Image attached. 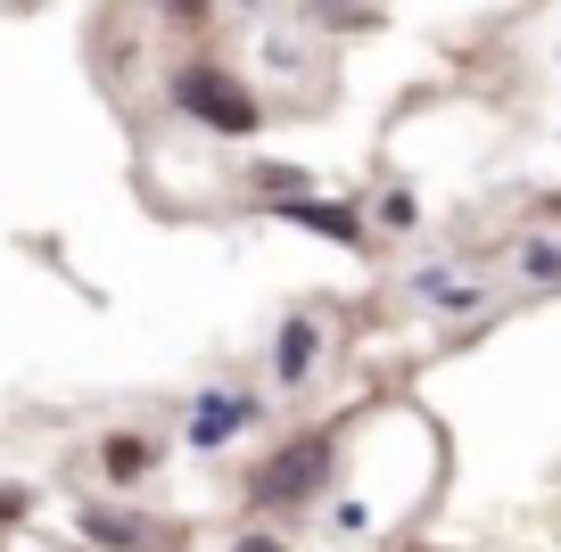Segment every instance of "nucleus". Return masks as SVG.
Masks as SVG:
<instances>
[{
	"instance_id": "1",
	"label": "nucleus",
	"mask_w": 561,
	"mask_h": 552,
	"mask_svg": "<svg viewBox=\"0 0 561 552\" xmlns=\"http://www.w3.org/2000/svg\"><path fill=\"white\" fill-rule=\"evenodd\" d=\"M339 429H347V421H306V429H289L256 470H248L240 503L248 511H306V503H322L331 479H339V446H347Z\"/></svg>"
},
{
	"instance_id": "2",
	"label": "nucleus",
	"mask_w": 561,
	"mask_h": 552,
	"mask_svg": "<svg viewBox=\"0 0 561 552\" xmlns=\"http://www.w3.org/2000/svg\"><path fill=\"white\" fill-rule=\"evenodd\" d=\"M165 100L182 107L191 124H207V133H224V140H248V133H264V100L240 83L231 67H215V58H198V67H182L174 83H165Z\"/></svg>"
},
{
	"instance_id": "3",
	"label": "nucleus",
	"mask_w": 561,
	"mask_h": 552,
	"mask_svg": "<svg viewBox=\"0 0 561 552\" xmlns=\"http://www.w3.org/2000/svg\"><path fill=\"white\" fill-rule=\"evenodd\" d=\"M256 421H264V404L248 396V388H207V396L191 404V429H182V446H191V453H224V446H240Z\"/></svg>"
},
{
	"instance_id": "4",
	"label": "nucleus",
	"mask_w": 561,
	"mask_h": 552,
	"mask_svg": "<svg viewBox=\"0 0 561 552\" xmlns=\"http://www.w3.org/2000/svg\"><path fill=\"white\" fill-rule=\"evenodd\" d=\"M158 462H165V437H149V429H107L100 437V479L107 486H149Z\"/></svg>"
},
{
	"instance_id": "5",
	"label": "nucleus",
	"mask_w": 561,
	"mask_h": 552,
	"mask_svg": "<svg viewBox=\"0 0 561 552\" xmlns=\"http://www.w3.org/2000/svg\"><path fill=\"white\" fill-rule=\"evenodd\" d=\"M280 223L314 231V240H331V248H371V223L355 207H331V198H280Z\"/></svg>"
},
{
	"instance_id": "6",
	"label": "nucleus",
	"mask_w": 561,
	"mask_h": 552,
	"mask_svg": "<svg viewBox=\"0 0 561 552\" xmlns=\"http://www.w3.org/2000/svg\"><path fill=\"white\" fill-rule=\"evenodd\" d=\"M314 363H322V322H314V313H289V322L273 330V363H264V371H273L280 388H306V380H314Z\"/></svg>"
},
{
	"instance_id": "7",
	"label": "nucleus",
	"mask_w": 561,
	"mask_h": 552,
	"mask_svg": "<svg viewBox=\"0 0 561 552\" xmlns=\"http://www.w3.org/2000/svg\"><path fill=\"white\" fill-rule=\"evenodd\" d=\"M75 528H83V544H100V552H149L158 544V528H149L140 511H116V503H83Z\"/></svg>"
},
{
	"instance_id": "8",
	"label": "nucleus",
	"mask_w": 561,
	"mask_h": 552,
	"mask_svg": "<svg viewBox=\"0 0 561 552\" xmlns=\"http://www.w3.org/2000/svg\"><path fill=\"white\" fill-rule=\"evenodd\" d=\"M413 289L430 297V306H438V313H471L479 297H488V289H471V280H455V273H421Z\"/></svg>"
},
{
	"instance_id": "9",
	"label": "nucleus",
	"mask_w": 561,
	"mask_h": 552,
	"mask_svg": "<svg viewBox=\"0 0 561 552\" xmlns=\"http://www.w3.org/2000/svg\"><path fill=\"white\" fill-rule=\"evenodd\" d=\"M256 191L273 198V207L280 198H306V165H256Z\"/></svg>"
},
{
	"instance_id": "10",
	"label": "nucleus",
	"mask_w": 561,
	"mask_h": 552,
	"mask_svg": "<svg viewBox=\"0 0 561 552\" xmlns=\"http://www.w3.org/2000/svg\"><path fill=\"white\" fill-rule=\"evenodd\" d=\"M25 511H34V486H9V479H0V528H9V519H25Z\"/></svg>"
},
{
	"instance_id": "11",
	"label": "nucleus",
	"mask_w": 561,
	"mask_h": 552,
	"mask_svg": "<svg viewBox=\"0 0 561 552\" xmlns=\"http://www.w3.org/2000/svg\"><path fill=\"white\" fill-rule=\"evenodd\" d=\"M380 223H388V231H404V223H413V198H404V191H397V198H380Z\"/></svg>"
},
{
	"instance_id": "12",
	"label": "nucleus",
	"mask_w": 561,
	"mask_h": 552,
	"mask_svg": "<svg viewBox=\"0 0 561 552\" xmlns=\"http://www.w3.org/2000/svg\"><path fill=\"white\" fill-rule=\"evenodd\" d=\"M158 9H165V18H182V25H198V18H207V0H158Z\"/></svg>"
},
{
	"instance_id": "13",
	"label": "nucleus",
	"mask_w": 561,
	"mask_h": 552,
	"mask_svg": "<svg viewBox=\"0 0 561 552\" xmlns=\"http://www.w3.org/2000/svg\"><path fill=\"white\" fill-rule=\"evenodd\" d=\"M231 552H289V544H280V536H240Z\"/></svg>"
}]
</instances>
